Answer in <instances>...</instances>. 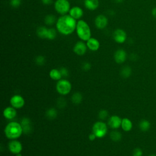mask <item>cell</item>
Here are the masks:
<instances>
[{
  "instance_id": "1",
  "label": "cell",
  "mask_w": 156,
  "mask_h": 156,
  "mask_svg": "<svg viewBox=\"0 0 156 156\" xmlns=\"http://www.w3.org/2000/svg\"><path fill=\"white\" fill-rule=\"evenodd\" d=\"M76 20L70 15H61L56 21L57 31L64 35L71 34L76 28Z\"/></svg>"
},
{
  "instance_id": "2",
  "label": "cell",
  "mask_w": 156,
  "mask_h": 156,
  "mask_svg": "<svg viewBox=\"0 0 156 156\" xmlns=\"http://www.w3.org/2000/svg\"><path fill=\"white\" fill-rule=\"evenodd\" d=\"M76 31L77 36L83 41H87L91 38V30L87 22L80 20L77 22Z\"/></svg>"
},
{
  "instance_id": "3",
  "label": "cell",
  "mask_w": 156,
  "mask_h": 156,
  "mask_svg": "<svg viewBox=\"0 0 156 156\" xmlns=\"http://www.w3.org/2000/svg\"><path fill=\"white\" fill-rule=\"evenodd\" d=\"M6 136L11 140L16 139L20 137L23 132L21 125L17 122H11L9 123L5 130Z\"/></svg>"
},
{
  "instance_id": "4",
  "label": "cell",
  "mask_w": 156,
  "mask_h": 156,
  "mask_svg": "<svg viewBox=\"0 0 156 156\" xmlns=\"http://www.w3.org/2000/svg\"><path fill=\"white\" fill-rule=\"evenodd\" d=\"M54 8L60 15H67L70 11V4L68 0H56L54 3Z\"/></svg>"
},
{
  "instance_id": "5",
  "label": "cell",
  "mask_w": 156,
  "mask_h": 156,
  "mask_svg": "<svg viewBox=\"0 0 156 156\" xmlns=\"http://www.w3.org/2000/svg\"><path fill=\"white\" fill-rule=\"evenodd\" d=\"M93 133L98 138L104 137L107 132V127L106 123L102 122L95 123L92 128Z\"/></svg>"
},
{
  "instance_id": "6",
  "label": "cell",
  "mask_w": 156,
  "mask_h": 156,
  "mask_svg": "<svg viewBox=\"0 0 156 156\" xmlns=\"http://www.w3.org/2000/svg\"><path fill=\"white\" fill-rule=\"evenodd\" d=\"M56 90L59 94L66 95L70 92L71 90V85L67 80H59L56 85Z\"/></svg>"
},
{
  "instance_id": "7",
  "label": "cell",
  "mask_w": 156,
  "mask_h": 156,
  "mask_svg": "<svg viewBox=\"0 0 156 156\" xmlns=\"http://www.w3.org/2000/svg\"><path fill=\"white\" fill-rule=\"evenodd\" d=\"M113 38L116 43L123 44L127 38V34L124 30L117 29L113 32Z\"/></svg>"
},
{
  "instance_id": "8",
  "label": "cell",
  "mask_w": 156,
  "mask_h": 156,
  "mask_svg": "<svg viewBox=\"0 0 156 156\" xmlns=\"http://www.w3.org/2000/svg\"><path fill=\"white\" fill-rule=\"evenodd\" d=\"M87 50V44L82 41L77 42L73 48V51L78 56H83L86 54Z\"/></svg>"
},
{
  "instance_id": "9",
  "label": "cell",
  "mask_w": 156,
  "mask_h": 156,
  "mask_svg": "<svg viewBox=\"0 0 156 156\" xmlns=\"http://www.w3.org/2000/svg\"><path fill=\"white\" fill-rule=\"evenodd\" d=\"M95 24L98 29H103L107 26L108 19L105 15L100 14L96 17L95 20Z\"/></svg>"
},
{
  "instance_id": "10",
  "label": "cell",
  "mask_w": 156,
  "mask_h": 156,
  "mask_svg": "<svg viewBox=\"0 0 156 156\" xmlns=\"http://www.w3.org/2000/svg\"><path fill=\"white\" fill-rule=\"evenodd\" d=\"M11 104L15 109H20L24 105L25 101L24 98L20 95H14L10 100Z\"/></svg>"
},
{
  "instance_id": "11",
  "label": "cell",
  "mask_w": 156,
  "mask_h": 156,
  "mask_svg": "<svg viewBox=\"0 0 156 156\" xmlns=\"http://www.w3.org/2000/svg\"><path fill=\"white\" fill-rule=\"evenodd\" d=\"M9 149L12 153L17 154L21 152L23 146L20 141L17 140H12L9 143Z\"/></svg>"
},
{
  "instance_id": "12",
  "label": "cell",
  "mask_w": 156,
  "mask_h": 156,
  "mask_svg": "<svg viewBox=\"0 0 156 156\" xmlns=\"http://www.w3.org/2000/svg\"><path fill=\"white\" fill-rule=\"evenodd\" d=\"M122 119L119 116L113 115L111 116L108 121L109 126L112 129H118L122 126Z\"/></svg>"
},
{
  "instance_id": "13",
  "label": "cell",
  "mask_w": 156,
  "mask_h": 156,
  "mask_svg": "<svg viewBox=\"0 0 156 156\" xmlns=\"http://www.w3.org/2000/svg\"><path fill=\"white\" fill-rule=\"evenodd\" d=\"M127 58V54L123 49H120L116 51L114 54V59L117 63H122L125 62Z\"/></svg>"
},
{
  "instance_id": "14",
  "label": "cell",
  "mask_w": 156,
  "mask_h": 156,
  "mask_svg": "<svg viewBox=\"0 0 156 156\" xmlns=\"http://www.w3.org/2000/svg\"><path fill=\"white\" fill-rule=\"evenodd\" d=\"M69 15L76 20H79L83 16L84 11L80 7L75 6L70 9Z\"/></svg>"
},
{
  "instance_id": "15",
  "label": "cell",
  "mask_w": 156,
  "mask_h": 156,
  "mask_svg": "<svg viewBox=\"0 0 156 156\" xmlns=\"http://www.w3.org/2000/svg\"><path fill=\"white\" fill-rule=\"evenodd\" d=\"M87 48L93 51H96L98 50V49L100 47V44L99 42L97 40L96 38L91 37L90 39L87 41Z\"/></svg>"
},
{
  "instance_id": "16",
  "label": "cell",
  "mask_w": 156,
  "mask_h": 156,
  "mask_svg": "<svg viewBox=\"0 0 156 156\" xmlns=\"http://www.w3.org/2000/svg\"><path fill=\"white\" fill-rule=\"evenodd\" d=\"M3 115L6 119L8 120H12L14 119L17 115V111L14 107H8L4 110Z\"/></svg>"
},
{
  "instance_id": "17",
  "label": "cell",
  "mask_w": 156,
  "mask_h": 156,
  "mask_svg": "<svg viewBox=\"0 0 156 156\" xmlns=\"http://www.w3.org/2000/svg\"><path fill=\"white\" fill-rule=\"evenodd\" d=\"M99 0H84V6L89 11H95L99 7Z\"/></svg>"
},
{
  "instance_id": "18",
  "label": "cell",
  "mask_w": 156,
  "mask_h": 156,
  "mask_svg": "<svg viewBox=\"0 0 156 156\" xmlns=\"http://www.w3.org/2000/svg\"><path fill=\"white\" fill-rule=\"evenodd\" d=\"M21 125L23 128V130L24 133H26V134L30 133V132L32 129V128H31V121L29 119H27V118L23 119L21 121Z\"/></svg>"
},
{
  "instance_id": "19",
  "label": "cell",
  "mask_w": 156,
  "mask_h": 156,
  "mask_svg": "<svg viewBox=\"0 0 156 156\" xmlns=\"http://www.w3.org/2000/svg\"><path fill=\"white\" fill-rule=\"evenodd\" d=\"M48 29L45 26H40L37 29V35L42 39H47Z\"/></svg>"
},
{
  "instance_id": "20",
  "label": "cell",
  "mask_w": 156,
  "mask_h": 156,
  "mask_svg": "<svg viewBox=\"0 0 156 156\" xmlns=\"http://www.w3.org/2000/svg\"><path fill=\"white\" fill-rule=\"evenodd\" d=\"M121 126L123 129V131L126 132H129L132 128V123L129 119L125 118L122 119V123Z\"/></svg>"
},
{
  "instance_id": "21",
  "label": "cell",
  "mask_w": 156,
  "mask_h": 156,
  "mask_svg": "<svg viewBox=\"0 0 156 156\" xmlns=\"http://www.w3.org/2000/svg\"><path fill=\"white\" fill-rule=\"evenodd\" d=\"M50 76L53 80L59 81L60 80L62 76L60 70L57 69H52L50 72Z\"/></svg>"
},
{
  "instance_id": "22",
  "label": "cell",
  "mask_w": 156,
  "mask_h": 156,
  "mask_svg": "<svg viewBox=\"0 0 156 156\" xmlns=\"http://www.w3.org/2000/svg\"><path fill=\"white\" fill-rule=\"evenodd\" d=\"M151 128V123L147 120H142L139 123V128L143 132H146L149 130Z\"/></svg>"
},
{
  "instance_id": "23",
  "label": "cell",
  "mask_w": 156,
  "mask_h": 156,
  "mask_svg": "<svg viewBox=\"0 0 156 156\" xmlns=\"http://www.w3.org/2000/svg\"><path fill=\"white\" fill-rule=\"evenodd\" d=\"M71 100L74 104H79L83 100V96L80 93L76 92L71 97Z\"/></svg>"
},
{
  "instance_id": "24",
  "label": "cell",
  "mask_w": 156,
  "mask_h": 156,
  "mask_svg": "<svg viewBox=\"0 0 156 156\" xmlns=\"http://www.w3.org/2000/svg\"><path fill=\"white\" fill-rule=\"evenodd\" d=\"M57 112L55 109L51 108L48 109L47 112H46V116H47V118L50 120H54L56 119V117L57 116Z\"/></svg>"
},
{
  "instance_id": "25",
  "label": "cell",
  "mask_w": 156,
  "mask_h": 156,
  "mask_svg": "<svg viewBox=\"0 0 156 156\" xmlns=\"http://www.w3.org/2000/svg\"><path fill=\"white\" fill-rule=\"evenodd\" d=\"M132 73V70L129 67H125L121 70V75L125 78L129 77Z\"/></svg>"
},
{
  "instance_id": "26",
  "label": "cell",
  "mask_w": 156,
  "mask_h": 156,
  "mask_svg": "<svg viewBox=\"0 0 156 156\" xmlns=\"http://www.w3.org/2000/svg\"><path fill=\"white\" fill-rule=\"evenodd\" d=\"M110 137L113 141H119L121 140L122 135V134L119 131H113L110 133Z\"/></svg>"
},
{
  "instance_id": "27",
  "label": "cell",
  "mask_w": 156,
  "mask_h": 156,
  "mask_svg": "<svg viewBox=\"0 0 156 156\" xmlns=\"http://www.w3.org/2000/svg\"><path fill=\"white\" fill-rule=\"evenodd\" d=\"M56 17L52 14L47 15L45 18V23L46 24L52 26L56 22Z\"/></svg>"
},
{
  "instance_id": "28",
  "label": "cell",
  "mask_w": 156,
  "mask_h": 156,
  "mask_svg": "<svg viewBox=\"0 0 156 156\" xmlns=\"http://www.w3.org/2000/svg\"><path fill=\"white\" fill-rule=\"evenodd\" d=\"M57 35V32L56 31L54 28H50L48 29V35H47V39L48 40H54L56 38Z\"/></svg>"
},
{
  "instance_id": "29",
  "label": "cell",
  "mask_w": 156,
  "mask_h": 156,
  "mask_svg": "<svg viewBox=\"0 0 156 156\" xmlns=\"http://www.w3.org/2000/svg\"><path fill=\"white\" fill-rule=\"evenodd\" d=\"M35 63L38 65L42 66L45 63V58L43 56H38L35 58Z\"/></svg>"
},
{
  "instance_id": "30",
  "label": "cell",
  "mask_w": 156,
  "mask_h": 156,
  "mask_svg": "<svg viewBox=\"0 0 156 156\" xmlns=\"http://www.w3.org/2000/svg\"><path fill=\"white\" fill-rule=\"evenodd\" d=\"M21 4V0H11L10 1L11 6L14 8H17L20 7Z\"/></svg>"
},
{
  "instance_id": "31",
  "label": "cell",
  "mask_w": 156,
  "mask_h": 156,
  "mask_svg": "<svg viewBox=\"0 0 156 156\" xmlns=\"http://www.w3.org/2000/svg\"><path fill=\"white\" fill-rule=\"evenodd\" d=\"M108 116V112L106 110H102L99 113V117L101 120H106Z\"/></svg>"
},
{
  "instance_id": "32",
  "label": "cell",
  "mask_w": 156,
  "mask_h": 156,
  "mask_svg": "<svg viewBox=\"0 0 156 156\" xmlns=\"http://www.w3.org/2000/svg\"><path fill=\"white\" fill-rule=\"evenodd\" d=\"M142 155H143V151L139 148H135L133 151V156H142Z\"/></svg>"
},
{
  "instance_id": "33",
  "label": "cell",
  "mask_w": 156,
  "mask_h": 156,
  "mask_svg": "<svg viewBox=\"0 0 156 156\" xmlns=\"http://www.w3.org/2000/svg\"><path fill=\"white\" fill-rule=\"evenodd\" d=\"M60 71L61 73V74L62 76H64V77H67L68 76V71L67 68H61L60 70Z\"/></svg>"
},
{
  "instance_id": "34",
  "label": "cell",
  "mask_w": 156,
  "mask_h": 156,
  "mask_svg": "<svg viewBox=\"0 0 156 156\" xmlns=\"http://www.w3.org/2000/svg\"><path fill=\"white\" fill-rule=\"evenodd\" d=\"M83 68L84 70L85 71H89L90 68H91V65L90 63L89 62H86L83 64Z\"/></svg>"
},
{
  "instance_id": "35",
  "label": "cell",
  "mask_w": 156,
  "mask_h": 156,
  "mask_svg": "<svg viewBox=\"0 0 156 156\" xmlns=\"http://www.w3.org/2000/svg\"><path fill=\"white\" fill-rule=\"evenodd\" d=\"M41 1H42V4L44 5H46V6L51 5L53 3V0H41Z\"/></svg>"
},
{
  "instance_id": "36",
  "label": "cell",
  "mask_w": 156,
  "mask_h": 156,
  "mask_svg": "<svg viewBox=\"0 0 156 156\" xmlns=\"http://www.w3.org/2000/svg\"><path fill=\"white\" fill-rule=\"evenodd\" d=\"M96 136L93 133L90 134V135H89V139H90L91 141L95 140L96 139Z\"/></svg>"
},
{
  "instance_id": "37",
  "label": "cell",
  "mask_w": 156,
  "mask_h": 156,
  "mask_svg": "<svg viewBox=\"0 0 156 156\" xmlns=\"http://www.w3.org/2000/svg\"><path fill=\"white\" fill-rule=\"evenodd\" d=\"M152 15L156 18V8H154V9H152Z\"/></svg>"
},
{
  "instance_id": "38",
  "label": "cell",
  "mask_w": 156,
  "mask_h": 156,
  "mask_svg": "<svg viewBox=\"0 0 156 156\" xmlns=\"http://www.w3.org/2000/svg\"><path fill=\"white\" fill-rule=\"evenodd\" d=\"M114 1L116 2V3H121L123 2V0H114Z\"/></svg>"
},
{
  "instance_id": "39",
  "label": "cell",
  "mask_w": 156,
  "mask_h": 156,
  "mask_svg": "<svg viewBox=\"0 0 156 156\" xmlns=\"http://www.w3.org/2000/svg\"><path fill=\"white\" fill-rule=\"evenodd\" d=\"M16 156H22V155H21V154L20 153H19V154H16Z\"/></svg>"
},
{
  "instance_id": "40",
  "label": "cell",
  "mask_w": 156,
  "mask_h": 156,
  "mask_svg": "<svg viewBox=\"0 0 156 156\" xmlns=\"http://www.w3.org/2000/svg\"><path fill=\"white\" fill-rule=\"evenodd\" d=\"M149 156H156V155H155V154H151V155H149Z\"/></svg>"
}]
</instances>
